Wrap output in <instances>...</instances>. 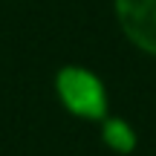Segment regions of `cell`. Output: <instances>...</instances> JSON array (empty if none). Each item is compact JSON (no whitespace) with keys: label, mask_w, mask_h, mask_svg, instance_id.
<instances>
[{"label":"cell","mask_w":156,"mask_h":156,"mask_svg":"<svg viewBox=\"0 0 156 156\" xmlns=\"http://www.w3.org/2000/svg\"><path fill=\"white\" fill-rule=\"evenodd\" d=\"M58 95L64 107L81 119H104L107 116V93L104 84L90 69L81 67H64L55 78Z\"/></svg>","instance_id":"cell-1"},{"label":"cell","mask_w":156,"mask_h":156,"mask_svg":"<svg viewBox=\"0 0 156 156\" xmlns=\"http://www.w3.org/2000/svg\"><path fill=\"white\" fill-rule=\"evenodd\" d=\"M116 17L139 49L156 55V0H116Z\"/></svg>","instance_id":"cell-2"},{"label":"cell","mask_w":156,"mask_h":156,"mask_svg":"<svg viewBox=\"0 0 156 156\" xmlns=\"http://www.w3.org/2000/svg\"><path fill=\"white\" fill-rule=\"evenodd\" d=\"M101 136H104L107 147H113L116 153H130L136 147V133L130 130L127 122H122V119H107Z\"/></svg>","instance_id":"cell-3"}]
</instances>
